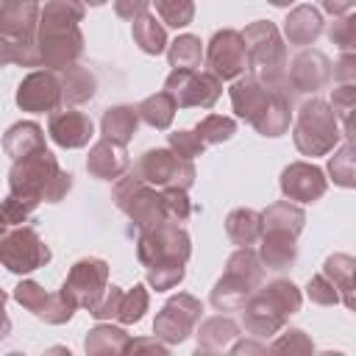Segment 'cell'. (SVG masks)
Segmentation results:
<instances>
[{"label": "cell", "instance_id": "cell-1", "mask_svg": "<svg viewBox=\"0 0 356 356\" xmlns=\"http://www.w3.org/2000/svg\"><path fill=\"white\" fill-rule=\"evenodd\" d=\"M70 175L56 167V159L39 147L11 170V192L17 200L33 206L36 200H58L70 189Z\"/></svg>", "mask_w": 356, "mask_h": 356}, {"label": "cell", "instance_id": "cell-2", "mask_svg": "<svg viewBox=\"0 0 356 356\" xmlns=\"http://www.w3.org/2000/svg\"><path fill=\"white\" fill-rule=\"evenodd\" d=\"M339 134H337V114L323 103V100H312L300 108L298 125H295V142L300 147V153L306 156H323L337 145Z\"/></svg>", "mask_w": 356, "mask_h": 356}, {"label": "cell", "instance_id": "cell-3", "mask_svg": "<svg viewBox=\"0 0 356 356\" xmlns=\"http://www.w3.org/2000/svg\"><path fill=\"white\" fill-rule=\"evenodd\" d=\"M259 275H261V270H259V261H256V256L250 250H239L236 256H231L228 273H225V278L217 284V289L211 295L214 306L225 309V306L242 303L248 298L250 286L259 281Z\"/></svg>", "mask_w": 356, "mask_h": 356}, {"label": "cell", "instance_id": "cell-4", "mask_svg": "<svg viewBox=\"0 0 356 356\" xmlns=\"http://www.w3.org/2000/svg\"><path fill=\"white\" fill-rule=\"evenodd\" d=\"M189 256V239L184 231L172 225H156L150 234L139 239V259L150 267H164V264H184Z\"/></svg>", "mask_w": 356, "mask_h": 356}, {"label": "cell", "instance_id": "cell-5", "mask_svg": "<svg viewBox=\"0 0 356 356\" xmlns=\"http://www.w3.org/2000/svg\"><path fill=\"white\" fill-rule=\"evenodd\" d=\"M167 92L175 106H211L220 95V83L214 75H195V70H175L167 78Z\"/></svg>", "mask_w": 356, "mask_h": 356}, {"label": "cell", "instance_id": "cell-6", "mask_svg": "<svg viewBox=\"0 0 356 356\" xmlns=\"http://www.w3.org/2000/svg\"><path fill=\"white\" fill-rule=\"evenodd\" d=\"M50 259V250L39 242V236L31 228L14 231L11 236H6L3 248H0V261L14 270V273H28L36 270L39 264H44Z\"/></svg>", "mask_w": 356, "mask_h": 356}, {"label": "cell", "instance_id": "cell-7", "mask_svg": "<svg viewBox=\"0 0 356 356\" xmlns=\"http://www.w3.org/2000/svg\"><path fill=\"white\" fill-rule=\"evenodd\" d=\"M139 172L142 181H153V184H172V186H189L192 184V164L189 159H181L170 150H147L139 161Z\"/></svg>", "mask_w": 356, "mask_h": 356}, {"label": "cell", "instance_id": "cell-8", "mask_svg": "<svg viewBox=\"0 0 356 356\" xmlns=\"http://www.w3.org/2000/svg\"><path fill=\"white\" fill-rule=\"evenodd\" d=\"M245 42V53L253 56V70H278V64L284 61V47H281V39H278V31L270 25V22H259V25H250L242 36Z\"/></svg>", "mask_w": 356, "mask_h": 356}, {"label": "cell", "instance_id": "cell-9", "mask_svg": "<svg viewBox=\"0 0 356 356\" xmlns=\"http://www.w3.org/2000/svg\"><path fill=\"white\" fill-rule=\"evenodd\" d=\"M245 42L236 31H222L211 39L209 47V64L220 78H231L245 67Z\"/></svg>", "mask_w": 356, "mask_h": 356}, {"label": "cell", "instance_id": "cell-10", "mask_svg": "<svg viewBox=\"0 0 356 356\" xmlns=\"http://www.w3.org/2000/svg\"><path fill=\"white\" fill-rule=\"evenodd\" d=\"M281 189H284V195L292 197V200H303V203L317 200V197L325 192L323 170L298 161V164H292V167L284 170V175H281Z\"/></svg>", "mask_w": 356, "mask_h": 356}, {"label": "cell", "instance_id": "cell-11", "mask_svg": "<svg viewBox=\"0 0 356 356\" xmlns=\"http://www.w3.org/2000/svg\"><path fill=\"white\" fill-rule=\"evenodd\" d=\"M58 83L50 72H33L19 83L17 103L28 111H50L58 103Z\"/></svg>", "mask_w": 356, "mask_h": 356}, {"label": "cell", "instance_id": "cell-12", "mask_svg": "<svg viewBox=\"0 0 356 356\" xmlns=\"http://www.w3.org/2000/svg\"><path fill=\"white\" fill-rule=\"evenodd\" d=\"M50 136L64 147H81L92 136V120L81 111H61L50 117Z\"/></svg>", "mask_w": 356, "mask_h": 356}, {"label": "cell", "instance_id": "cell-13", "mask_svg": "<svg viewBox=\"0 0 356 356\" xmlns=\"http://www.w3.org/2000/svg\"><path fill=\"white\" fill-rule=\"evenodd\" d=\"M103 281H106V264H103L100 259H83V261L75 264V270H72V275H70L64 292L78 289L75 303H92L95 295L100 292V289H95V286H100Z\"/></svg>", "mask_w": 356, "mask_h": 356}, {"label": "cell", "instance_id": "cell-14", "mask_svg": "<svg viewBox=\"0 0 356 356\" xmlns=\"http://www.w3.org/2000/svg\"><path fill=\"white\" fill-rule=\"evenodd\" d=\"M231 100H234L236 114H242V117H248L250 122H256V120L264 114V108H267V103H270V95H267L256 81H239V83H234V89H231Z\"/></svg>", "mask_w": 356, "mask_h": 356}, {"label": "cell", "instance_id": "cell-15", "mask_svg": "<svg viewBox=\"0 0 356 356\" xmlns=\"http://www.w3.org/2000/svg\"><path fill=\"white\" fill-rule=\"evenodd\" d=\"M125 164H128L125 150L120 147V142H111V139L95 145V150L89 156V170L97 178H114V175H120L125 170Z\"/></svg>", "mask_w": 356, "mask_h": 356}, {"label": "cell", "instance_id": "cell-16", "mask_svg": "<svg viewBox=\"0 0 356 356\" xmlns=\"http://www.w3.org/2000/svg\"><path fill=\"white\" fill-rule=\"evenodd\" d=\"M292 78L298 83L300 92H309V89H317L328 81V61L323 53H303L298 61H295V70H292Z\"/></svg>", "mask_w": 356, "mask_h": 356}, {"label": "cell", "instance_id": "cell-17", "mask_svg": "<svg viewBox=\"0 0 356 356\" xmlns=\"http://www.w3.org/2000/svg\"><path fill=\"white\" fill-rule=\"evenodd\" d=\"M320 28H323V19L320 14L312 8V6H300L295 8L289 17H286V36L289 42L295 44H309L320 36Z\"/></svg>", "mask_w": 356, "mask_h": 356}, {"label": "cell", "instance_id": "cell-18", "mask_svg": "<svg viewBox=\"0 0 356 356\" xmlns=\"http://www.w3.org/2000/svg\"><path fill=\"white\" fill-rule=\"evenodd\" d=\"M261 256L273 270H284L295 259V234L267 231L264 234V245H261Z\"/></svg>", "mask_w": 356, "mask_h": 356}, {"label": "cell", "instance_id": "cell-19", "mask_svg": "<svg viewBox=\"0 0 356 356\" xmlns=\"http://www.w3.org/2000/svg\"><path fill=\"white\" fill-rule=\"evenodd\" d=\"M3 145H6V150H8L14 159H22V156H28V153L44 147L42 128L33 125V122H19V125H14V128L6 134Z\"/></svg>", "mask_w": 356, "mask_h": 356}, {"label": "cell", "instance_id": "cell-20", "mask_svg": "<svg viewBox=\"0 0 356 356\" xmlns=\"http://www.w3.org/2000/svg\"><path fill=\"white\" fill-rule=\"evenodd\" d=\"M136 131V111L128 108V106H117V108H108L106 117H103V134L106 139L111 142H128L131 134Z\"/></svg>", "mask_w": 356, "mask_h": 356}, {"label": "cell", "instance_id": "cell-21", "mask_svg": "<svg viewBox=\"0 0 356 356\" xmlns=\"http://www.w3.org/2000/svg\"><path fill=\"white\" fill-rule=\"evenodd\" d=\"M228 236L236 242V245H250L259 234H261V217L256 214V211H250V209H239V211H234L231 217H228Z\"/></svg>", "mask_w": 356, "mask_h": 356}, {"label": "cell", "instance_id": "cell-22", "mask_svg": "<svg viewBox=\"0 0 356 356\" xmlns=\"http://www.w3.org/2000/svg\"><path fill=\"white\" fill-rule=\"evenodd\" d=\"M134 39L139 42V47L145 53H161L164 44H167V36H164V28L156 22V17L150 14H139L136 22H134Z\"/></svg>", "mask_w": 356, "mask_h": 356}, {"label": "cell", "instance_id": "cell-23", "mask_svg": "<svg viewBox=\"0 0 356 356\" xmlns=\"http://www.w3.org/2000/svg\"><path fill=\"white\" fill-rule=\"evenodd\" d=\"M172 111H175V100L170 92H159L153 97H147L142 106H139V114L145 122L156 125V128H167L170 120H172Z\"/></svg>", "mask_w": 356, "mask_h": 356}, {"label": "cell", "instance_id": "cell-24", "mask_svg": "<svg viewBox=\"0 0 356 356\" xmlns=\"http://www.w3.org/2000/svg\"><path fill=\"white\" fill-rule=\"evenodd\" d=\"M267 231H286V234H298L303 228V211L289 206V203H275L264 217Z\"/></svg>", "mask_w": 356, "mask_h": 356}, {"label": "cell", "instance_id": "cell-25", "mask_svg": "<svg viewBox=\"0 0 356 356\" xmlns=\"http://www.w3.org/2000/svg\"><path fill=\"white\" fill-rule=\"evenodd\" d=\"M323 275H331V284L342 292V300L345 306H353V298H350V275H353V259L345 256V253H337L325 261V273Z\"/></svg>", "mask_w": 356, "mask_h": 356}, {"label": "cell", "instance_id": "cell-26", "mask_svg": "<svg viewBox=\"0 0 356 356\" xmlns=\"http://www.w3.org/2000/svg\"><path fill=\"white\" fill-rule=\"evenodd\" d=\"M92 95H95V78L81 67H67V72H64V97L70 103H81V100H89Z\"/></svg>", "mask_w": 356, "mask_h": 356}, {"label": "cell", "instance_id": "cell-27", "mask_svg": "<svg viewBox=\"0 0 356 356\" xmlns=\"http://www.w3.org/2000/svg\"><path fill=\"white\" fill-rule=\"evenodd\" d=\"M200 56H203L200 39H195V36H181V39L172 42L170 61H172L175 70H195V67H200Z\"/></svg>", "mask_w": 356, "mask_h": 356}, {"label": "cell", "instance_id": "cell-28", "mask_svg": "<svg viewBox=\"0 0 356 356\" xmlns=\"http://www.w3.org/2000/svg\"><path fill=\"white\" fill-rule=\"evenodd\" d=\"M156 11L161 14V19L172 28H181L192 19V0H153Z\"/></svg>", "mask_w": 356, "mask_h": 356}, {"label": "cell", "instance_id": "cell-29", "mask_svg": "<svg viewBox=\"0 0 356 356\" xmlns=\"http://www.w3.org/2000/svg\"><path fill=\"white\" fill-rule=\"evenodd\" d=\"M145 306H147V295H145V289H142V286H134V292L120 295L117 317H120V320H125V323H134V320H139V317H142Z\"/></svg>", "mask_w": 356, "mask_h": 356}, {"label": "cell", "instance_id": "cell-30", "mask_svg": "<svg viewBox=\"0 0 356 356\" xmlns=\"http://www.w3.org/2000/svg\"><path fill=\"white\" fill-rule=\"evenodd\" d=\"M231 134H234V122H231L228 117L211 114V117H206V120L197 125L200 142H222V139H228Z\"/></svg>", "mask_w": 356, "mask_h": 356}, {"label": "cell", "instance_id": "cell-31", "mask_svg": "<svg viewBox=\"0 0 356 356\" xmlns=\"http://www.w3.org/2000/svg\"><path fill=\"white\" fill-rule=\"evenodd\" d=\"M331 175L339 186H353V147L350 145H345L331 159Z\"/></svg>", "mask_w": 356, "mask_h": 356}, {"label": "cell", "instance_id": "cell-32", "mask_svg": "<svg viewBox=\"0 0 356 356\" xmlns=\"http://www.w3.org/2000/svg\"><path fill=\"white\" fill-rule=\"evenodd\" d=\"M161 206H164V217L178 220V222L186 220V214H189V200L178 186H170L167 192H161Z\"/></svg>", "mask_w": 356, "mask_h": 356}, {"label": "cell", "instance_id": "cell-33", "mask_svg": "<svg viewBox=\"0 0 356 356\" xmlns=\"http://www.w3.org/2000/svg\"><path fill=\"white\" fill-rule=\"evenodd\" d=\"M170 145L178 150L181 159H192V156H200L203 153V142L197 134H189V131H178L170 136Z\"/></svg>", "mask_w": 356, "mask_h": 356}, {"label": "cell", "instance_id": "cell-34", "mask_svg": "<svg viewBox=\"0 0 356 356\" xmlns=\"http://www.w3.org/2000/svg\"><path fill=\"white\" fill-rule=\"evenodd\" d=\"M17 300H19L22 306L33 309L36 314H42V312H44V303H47V295H44L36 284L25 281V284H19V286H17Z\"/></svg>", "mask_w": 356, "mask_h": 356}, {"label": "cell", "instance_id": "cell-35", "mask_svg": "<svg viewBox=\"0 0 356 356\" xmlns=\"http://www.w3.org/2000/svg\"><path fill=\"white\" fill-rule=\"evenodd\" d=\"M331 39L342 47V50H350L353 47V39H356V25H353V17H342L331 25Z\"/></svg>", "mask_w": 356, "mask_h": 356}, {"label": "cell", "instance_id": "cell-36", "mask_svg": "<svg viewBox=\"0 0 356 356\" xmlns=\"http://www.w3.org/2000/svg\"><path fill=\"white\" fill-rule=\"evenodd\" d=\"M309 298L317 303H337L339 300L337 286L328 281V275H317L314 281H309Z\"/></svg>", "mask_w": 356, "mask_h": 356}, {"label": "cell", "instance_id": "cell-37", "mask_svg": "<svg viewBox=\"0 0 356 356\" xmlns=\"http://www.w3.org/2000/svg\"><path fill=\"white\" fill-rule=\"evenodd\" d=\"M350 111H353V83H342L339 89H334V114H339L350 131Z\"/></svg>", "mask_w": 356, "mask_h": 356}, {"label": "cell", "instance_id": "cell-38", "mask_svg": "<svg viewBox=\"0 0 356 356\" xmlns=\"http://www.w3.org/2000/svg\"><path fill=\"white\" fill-rule=\"evenodd\" d=\"M145 6H147V0H117V14L120 17H139V14H145Z\"/></svg>", "mask_w": 356, "mask_h": 356}, {"label": "cell", "instance_id": "cell-39", "mask_svg": "<svg viewBox=\"0 0 356 356\" xmlns=\"http://www.w3.org/2000/svg\"><path fill=\"white\" fill-rule=\"evenodd\" d=\"M323 8L331 11L334 17H342V14H348L353 8V0H323Z\"/></svg>", "mask_w": 356, "mask_h": 356}, {"label": "cell", "instance_id": "cell-40", "mask_svg": "<svg viewBox=\"0 0 356 356\" xmlns=\"http://www.w3.org/2000/svg\"><path fill=\"white\" fill-rule=\"evenodd\" d=\"M270 3H273V6H289L292 0H270Z\"/></svg>", "mask_w": 356, "mask_h": 356}, {"label": "cell", "instance_id": "cell-41", "mask_svg": "<svg viewBox=\"0 0 356 356\" xmlns=\"http://www.w3.org/2000/svg\"><path fill=\"white\" fill-rule=\"evenodd\" d=\"M86 3H92V6H100V3H106V0H86Z\"/></svg>", "mask_w": 356, "mask_h": 356}]
</instances>
